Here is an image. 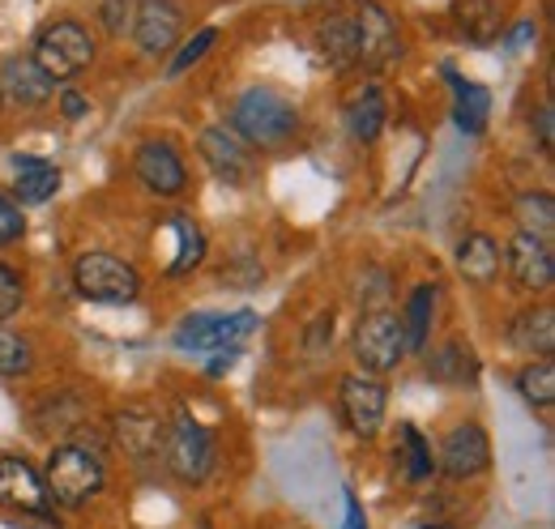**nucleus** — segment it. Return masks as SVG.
Returning <instances> with one entry per match:
<instances>
[{
    "mask_svg": "<svg viewBox=\"0 0 555 529\" xmlns=\"http://www.w3.org/2000/svg\"><path fill=\"white\" fill-rule=\"evenodd\" d=\"M393 457L402 462V474H406L411 482H427V478L436 474L431 444L423 440V431H418L415 423H402V427H398V453H393Z\"/></svg>",
    "mask_w": 555,
    "mask_h": 529,
    "instance_id": "27",
    "label": "nucleus"
},
{
    "mask_svg": "<svg viewBox=\"0 0 555 529\" xmlns=\"http://www.w3.org/2000/svg\"><path fill=\"white\" fill-rule=\"evenodd\" d=\"M129 35H133L141 56H167L184 35V4L180 0H141Z\"/></svg>",
    "mask_w": 555,
    "mask_h": 529,
    "instance_id": "13",
    "label": "nucleus"
},
{
    "mask_svg": "<svg viewBox=\"0 0 555 529\" xmlns=\"http://www.w3.org/2000/svg\"><path fill=\"white\" fill-rule=\"evenodd\" d=\"M214 48H218V26H202V30H193V39H184V43H180V52L171 56L167 77H171V81H176V77H184L193 65H202Z\"/></svg>",
    "mask_w": 555,
    "mask_h": 529,
    "instance_id": "30",
    "label": "nucleus"
},
{
    "mask_svg": "<svg viewBox=\"0 0 555 529\" xmlns=\"http://www.w3.org/2000/svg\"><path fill=\"white\" fill-rule=\"evenodd\" d=\"M418 529H449V526H418Z\"/></svg>",
    "mask_w": 555,
    "mask_h": 529,
    "instance_id": "40",
    "label": "nucleus"
},
{
    "mask_svg": "<svg viewBox=\"0 0 555 529\" xmlns=\"http://www.w3.org/2000/svg\"><path fill=\"white\" fill-rule=\"evenodd\" d=\"M0 508L26 513V517H48L52 513L43 474L26 462V457H17V453H4L0 457Z\"/></svg>",
    "mask_w": 555,
    "mask_h": 529,
    "instance_id": "14",
    "label": "nucleus"
},
{
    "mask_svg": "<svg viewBox=\"0 0 555 529\" xmlns=\"http://www.w3.org/2000/svg\"><path fill=\"white\" fill-rule=\"evenodd\" d=\"M73 291L86 304H103V308H125L141 295L138 264H129L116 253H81L73 261Z\"/></svg>",
    "mask_w": 555,
    "mask_h": 529,
    "instance_id": "5",
    "label": "nucleus"
},
{
    "mask_svg": "<svg viewBox=\"0 0 555 529\" xmlns=\"http://www.w3.org/2000/svg\"><path fill=\"white\" fill-rule=\"evenodd\" d=\"M530 129L539 132V145H543V154H552V150H555V112H552V103H539V107H534V116H530Z\"/></svg>",
    "mask_w": 555,
    "mask_h": 529,
    "instance_id": "36",
    "label": "nucleus"
},
{
    "mask_svg": "<svg viewBox=\"0 0 555 529\" xmlns=\"http://www.w3.org/2000/svg\"><path fill=\"white\" fill-rule=\"evenodd\" d=\"M167 231L176 235V248H171L167 273H171V278H180V273L197 269V264H202V257H206V235H202V227H197L189 214H176V218L167 222Z\"/></svg>",
    "mask_w": 555,
    "mask_h": 529,
    "instance_id": "26",
    "label": "nucleus"
},
{
    "mask_svg": "<svg viewBox=\"0 0 555 529\" xmlns=\"http://www.w3.org/2000/svg\"><path fill=\"white\" fill-rule=\"evenodd\" d=\"M26 235V218H22V205L0 189V248H13L17 240Z\"/></svg>",
    "mask_w": 555,
    "mask_h": 529,
    "instance_id": "35",
    "label": "nucleus"
},
{
    "mask_svg": "<svg viewBox=\"0 0 555 529\" xmlns=\"http://www.w3.org/2000/svg\"><path fill=\"white\" fill-rule=\"evenodd\" d=\"M133 176H138V184L150 197L163 201L184 197V189H189V167H184L180 150L171 141H163V137L141 141L138 154H133Z\"/></svg>",
    "mask_w": 555,
    "mask_h": 529,
    "instance_id": "11",
    "label": "nucleus"
},
{
    "mask_svg": "<svg viewBox=\"0 0 555 529\" xmlns=\"http://www.w3.org/2000/svg\"><path fill=\"white\" fill-rule=\"evenodd\" d=\"M299 107L270 86H248L227 116V129L235 132L248 150H278L299 132Z\"/></svg>",
    "mask_w": 555,
    "mask_h": 529,
    "instance_id": "1",
    "label": "nucleus"
},
{
    "mask_svg": "<svg viewBox=\"0 0 555 529\" xmlns=\"http://www.w3.org/2000/svg\"><path fill=\"white\" fill-rule=\"evenodd\" d=\"M350 350H354L359 372H367V376H389L411 359L406 333H402V321H398L393 308L363 312L359 325H354V337H350Z\"/></svg>",
    "mask_w": 555,
    "mask_h": 529,
    "instance_id": "6",
    "label": "nucleus"
},
{
    "mask_svg": "<svg viewBox=\"0 0 555 529\" xmlns=\"http://www.w3.org/2000/svg\"><path fill=\"white\" fill-rule=\"evenodd\" d=\"M500 39H504V48H508V52H517L521 43L539 39V26H534V17H526V22H517V26H513L508 35H500Z\"/></svg>",
    "mask_w": 555,
    "mask_h": 529,
    "instance_id": "38",
    "label": "nucleus"
},
{
    "mask_svg": "<svg viewBox=\"0 0 555 529\" xmlns=\"http://www.w3.org/2000/svg\"><path fill=\"white\" fill-rule=\"evenodd\" d=\"M389 286H393V278L385 273V269H363V278H359V308L363 312H385L389 308Z\"/></svg>",
    "mask_w": 555,
    "mask_h": 529,
    "instance_id": "32",
    "label": "nucleus"
},
{
    "mask_svg": "<svg viewBox=\"0 0 555 529\" xmlns=\"http://www.w3.org/2000/svg\"><path fill=\"white\" fill-rule=\"evenodd\" d=\"M0 112H4V99H0Z\"/></svg>",
    "mask_w": 555,
    "mask_h": 529,
    "instance_id": "42",
    "label": "nucleus"
},
{
    "mask_svg": "<svg viewBox=\"0 0 555 529\" xmlns=\"http://www.w3.org/2000/svg\"><path fill=\"white\" fill-rule=\"evenodd\" d=\"M61 112H65V120H81V116L90 112V99H86L81 90L65 86V90H61Z\"/></svg>",
    "mask_w": 555,
    "mask_h": 529,
    "instance_id": "37",
    "label": "nucleus"
},
{
    "mask_svg": "<svg viewBox=\"0 0 555 529\" xmlns=\"http://www.w3.org/2000/svg\"><path fill=\"white\" fill-rule=\"evenodd\" d=\"M436 304H440V286L436 282H418L415 291L406 295L398 321L406 333V350L411 354H427V337H431V321H436Z\"/></svg>",
    "mask_w": 555,
    "mask_h": 529,
    "instance_id": "22",
    "label": "nucleus"
},
{
    "mask_svg": "<svg viewBox=\"0 0 555 529\" xmlns=\"http://www.w3.org/2000/svg\"><path fill=\"white\" fill-rule=\"evenodd\" d=\"M261 325V317L253 308H240V312H197L189 317L180 330H176V346L180 350H240V341Z\"/></svg>",
    "mask_w": 555,
    "mask_h": 529,
    "instance_id": "8",
    "label": "nucleus"
},
{
    "mask_svg": "<svg viewBox=\"0 0 555 529\" xmlns=\"http://www.w3.org/2000/svg\"><path fill=\"white\" fill-rule=\"evenodd\" d=\"M444 77L453 86V125L466 132V137H479L487 129V120H491V94H487V86L457 77L453 68H444Z\"/></svg>",
    "mask_w": 555,
    "mask_h": 529,
    "instance_id": "23",
    "label": "nucleus"
},
{
    "mask_svg": "<svg viewBox=\"0 0 555 529\" xmlns=\"http://www.w3.org/2000/svg\"><path fill=\"white\" fill-rule=\"evenodd\" d=\"M30 367H35V350H30V341H26L22 333H13L0 325V376H4V380H17V376H26Z\"/></svg>",
    "mask_w": 555,
    "mask_h": 529,
    "instance_id": "31",
    "label": "nucleus"
},
{
    "mask_svg": "<svg viewBox=\"0 0 555 529\" xmlns=\"http://www.w3.org/2000/svg\"><path fill=\"white\" fill-rule=\"evenodd\" d=\"M52 94H56V81L30 56H4L0 61V99H4V107L30 112V107L52 103Z\"/></svg>",
    "mask_w": 555,
    "mask_h": 529,
    "instance_id": "16",
    "label": "nucleus"
},
{
    "mask_svg": "<svg viewBox=\"0 0 555 529\" xmlns=\"http://www.w3.org/2000/svg\"><path fill=\"white\" fill-rule=\"evenodd\" d=\"M158 457L167 465V474L176 478V482H184V487H197V482H206L209 469H214V436H209V427H202L193 414H176L171 423H167V431H163V449H158Z\"/></svg>",
    "mask_w": 555,
    "mask_h": 529,
    "instance_id": "7",
    "label": "nucleus"
},
{
    "mask_svg": "<svg viewBox=\"0 0 555 529\" xmlns=\"http://www.w3.org/2000/svg\"><path fill=\"white\" fill-rule=\"evenodd\" d=\"M436 469L453 482H470L491 469V440L479 423H457L444 440H440V453H436Z\"/></svg>",
    "mask_w": 555,
    "mask_h": 529,
    "instance_id": "12",
    "label": "nucleus"
},
{
    "mask_svg": "<svg viewBox=\"0 0 555 529\" xmlns=\"http://www.w3.org/2000/svg\"><path fill=\"white\" fill-rule=\"evenodd\" d=\"M508 341L530 359H552L555 350V312L552 304H530L508 321Z\"/></svg>",
    "mask_w": 555,
    "mask_h": 529,
    "instance_id": "20",
    "label": "nucleus"
},
{
    "mask_svg": "<svg viewBox=\"0 0 555 529\" xmlns=\"http://www.w3.org/2000/svg\"><path fill=\"white\" fill-rule=\"evenodd\" d=\"M517 393L530 410H552L555 405V363L552 359H530L517 372Z\"/></svg>",
    "mask_w": 555,
    "mask_h": 529,
    "instance_id": "28",
    "label": "nucleus"
},
{
    "mask_svg": "<svg viewBox=\"0 0 555 529\" xmlns=\"http://www.w3.org/2000/svg\"><path fill=\"white\" fill-rule=\"evenodd\" d=\"M343 529H367V517H363V508H359V500L347 491V526Z\"/></svg>",
    "mask_w": 555,
    "mask_h": 529,
    "instance_id": "39",
    "label": "nucleus"
},
{
    "mask_svg": "<svg viewBox=\"0 0 555 529\" xmlns=\"http://www.w3.org/2000/svg\"><path fill=\"white\" fill-rule=\"evenodd\" d=\"M453 22L479 48L495 43L504 35V9H500V0H457L453 4Z\"/></svg>",
    "mask_w": 555,
    "mask_h": 529,
    "instance_id": "24",
    "label": "nucleus"
},
{
    "mask_svg": "<svg viewBox=\"0 0 555 529\" xmlns=\"http://www.w3.org/2000/svg\"><path fill=\"white\" fill-rule=\"evenodd\" d=\"M22 304H26V282H22V273H17L13 264L0 261V325L13 321V317L22 312Z\"/></svg>",
    "mask_w": 555,
    "mask_h": 529,
    "instance_id": "33",
    "label": "nucleus"
},
{
    "mask_svg": "<svg viewBox=\"0 0 555 529\" xmlns=\"http://www.w3.org/2000/svg\"><path fill=\"white\" fill-rule=\"evenodd\" d=\"M504 269L508 278L521 286V291H552L555 282V253H552V240H539V235H526L517 231L504 248Z\"/></svg>",
    "mask_w": 555,
    "mask_h": 529,
    "instance_id": "15",
    "label": "nucleus"
},
{
    "mask_svg": "<svg viewBox=\"0 0 555 529\" xmlns=\"http://www.w3.org/2000/svg\"><path fill=\"white\" fill-rule=\"evenodd\" d=\"M338 410H343V423L350 427V436L372 440L385 427V410H389L385 380L367 376V372H347L338 380Z\"/></svg>",
    "mask_w": 555,
    "mask_h": 529,
    "instance_id": "9",
    "label": "nucleus"
},
{
    "mask_svg": "<svg viewBox=\"0 0 555 529\" xmlns=\"http://www.w3.org/2000/svg\"><path fill=\"white\" fill-rule=\"evenodd\" d=\"M133 17H138V0H103V4H99V26H103L112 39L129 35V30H133Z\"/></svg>",
    "mask_w": 555,
    "mask_h": 529,
    "instance_id": "34",
    "label": "nucleus"
},
{
    "mask_svg": "<svg viewBox=\"0 0 555 529\" xmlns=\"http://www.w3.org/2000/svg\"><path fill=\"white\" fill-rule=\"evenodd\" d=\"M385 120H389V107H385V94L380 86H363L359 94H350L347 103V129L354 141L372 145L380 132H385Z\"/></svg>",
    "mask_w": 555,
    "mask_h": 529,
    "instance_id": "25",
    "label": "nucleus"
},
{
    "mask_svg": "<svg viewBox=\"0 0 555 529\" xmlns=\"http://www.w3.org/2000/svg\"><path fill=\"white\" fill-rule=\"evenodd\" d=\"M513 218L526 235H539V240H552L555 231V201L552 193H521L513 201Z\"/></svg>",
    "mask_w": 555,
    "mask_h": 529,
    "instance_id": "29",
    "label": "nucleus"
},
{
    "mask_svg": "<svg viewBox=\"0 0 555 529\" xmlns=\"http://www.w3.org/2000/svg\"><path fill=\"white\" fill-rule=\"evenodd\" d=\"M347 17V39H350V68H393L402 61V35L393 13L380 0H350V9H343Z\"/></svg>",
    "mask_w": 555,
    "mask_h": 529,
    "instance_id": "2",
    "label": "nucleus"
},
{
    "mask_svg": "<svg viewBox=\"0 0 555 529\" xmlns=\"http://www.w3.org/2000/svg\"><path fill=\"white\" fill-rule=\"evenodd\" d=\"M197 529H209V526H206V521H202V526H197Z\"/></svg>",
    "mask_w": 555,
    "mask_h": 529,
    "instance_id": "41",
    "label": "nucleus"
},
{
    "mask_svg": "<svg viewBox=\"0 0 555 529\" xmlns=\"http://www.w3.org/2000/svg\"><path fill=\"white\" fill-rule=\"evenodd\" d=\"M163 431H167V423H163L158 414H150V410H120V414L112 418V440H116V449L138 465L158 457Z\"/></svg>",
    "mask_w": 555,
    "mask_h": 529,
    "instance_id": "17",
    "label": "nucleus"
},
{
    "mask_svg": "<svg viewBox=\"0 0 555 529\" xmlns=\"http://www.w3.org/2000/svg\"><path fill=\"white\" fill-rule=\"evenodd\" d=\"M43 487H48V500L52 508H86L94 495H103L107 487V465L94 449L86 444H56L52 457H48V469H43Z\"/></svg>",
    "mask_w": 555,
    "mask_h": 529,
    "instance_id": "3",
    "label": "nucleus"
},
{
    "mask_svg": "<svg viewBox=\"0 0 555 529\" xmlns=\"http://www.w3.org/2000/svg\"><path fill=\"white\" fill-rule=\"evenodd\" d=\"M423 372H427V380H436V385L466 389V385H475V380H479L483 359H479V350H475L466 337H449V341H440V346L427 354Z\"/></svg>",
    "mask_w": 555,
    "mask_h": 529,
    "instance_id": "18",
    "label": "nucleus"
},
{
    "mask_svg": "<svg viewBox=\"0 0 555 529\" xmlns=\"http://www.w3.org/2000/svg\"><path fill=\"white\" fill-rule=\"evenodd\" d=\"M453 261H457V273L466 278V286H495V278H500V269H504V257H500V244L483 235V231H475V235H466L462 244H457V253H453Z\"/></svg>",
    "mask_w": 555,
    "mask_h": 529,
    "instance_id": "21",
    "label": "nucleus"
},
{
    "mask_svg": "<svg viewBox=\"0 0 555 529\" xmlns=\"http://www.w3.org/2000/svg\"><path fill=\"white\" fill-rule=\"evenodd\" d=\"M61 193V167L39 154H17L13 158V201L26 205H48Z\"/></svg>",
    "mask_w": 555,
    "mask_h": 529,
    "instance_id": "19",
    "label": "nucleus"
},
{
    "mask_svg": "<svg viewBox=\"0 0 555 529\" xmlns=\"http://www.w3.org/2000/svg\"><path fill=\"white\" fill-rule=\"evenodd\" d=\"M30 61L43 68L56 86H61V81H73V77H81L86 68L94 65V35H90V26H81L77 17H56V22H48V26L35 35Z\"/></svg>",
    "mask_w": 555,
    "mask_h": 529,
    "instance_id": "4",
    "label": "nucleus"
},
{
    "mask_svg": "<svg viewBox=\"0 0 555 529\" xmlns=\"http://www.w3.org/2000/svg\"><path fill=\"white\" fill-rule=\"evenodd\" d=\"M197 154H202V163L214 171V180L227 184V189H248V184L257 180V154H253L235 132L227 129V125L202 129Z\"/></svg>",
    "mask_w": 555,
    "mask_h": 529,
    "instance_id": "10",
    "label": "nucleus"
}]
</instances>
